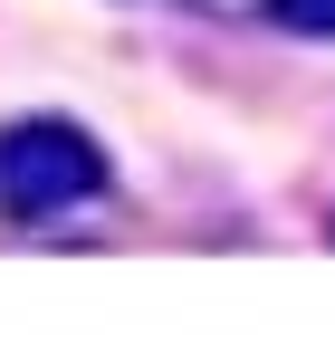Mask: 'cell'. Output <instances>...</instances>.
Listing matches in <instances>:
<instances>
[{"mask_svg":"<svg viewBox=\"0 0 335 354\" xmlns=\"http://www.w3.org/2000/svg\"><path fill=\"white\" fill-rule=\"evenodd\" d=\"M106 192V144L77 115H19L0 124V211L10 221H67Z\"/></svg>","mask_w":335,"mask_h":354,"instance_id":"cell-1","label":"cell"},{"mask_svg":"<svg viewBox=\"0 0 335 354\" xmlns=\"http://www.w3.org/2000/svg\"><path fill=\"white\" fill-rule=\"evenodd\" d=\"M259 19L278 39H335V0H259Z\"/></svg>","mask_w":335,"mask_h":354,"instance_id":"cell-2","label":"cell"}]
</instances>
